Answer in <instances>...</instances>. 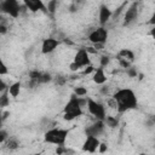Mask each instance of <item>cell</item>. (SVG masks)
<instances>
[{"label":"cell","mask_w":155,"mask_h":155,"mask_svg":"<svg viewBox=\"0 0 155 155\" xmlns=\"http://www.w3.org/2000/svg\"><path fill=\"white\" fill-rule=\"evenodd\" d=\"M113 98L117 105L116 111L120 114L130 110H134L138 107V98L136 92L132 88H128V87L119 88L113 93Z\"/></svg>","instance_id":"cell-1"},{"label":"cell","mask_w":155,"mask_h":155,"mask_svg":"<svg viewBox=\"0 0 155 155\" xmlns=\"http://www.w3.org/2000/svg\"><path fill=\"white\" fill-rule=\"evenodd\" d=\"M87 105V97L80 98L76 94L71 93L69 101L63 108V119L65 121H73L80 117L84 114V107Z\"/></svg>","instance_id":"cell-2"},{"label":"cell","mask_w":155,"mask_h":155,"mask_svg":"<svg viewBox=\"0 0 155 155\" xmlns=\"http://www.w3.org/2000/svg\"><path fill=\"white\" fill-rule=\"evenodd\" d=\"M69 132L70 131L68 128H62V127L48 128L44 133V142L47 144H53L56 147H63L67 142Z\"/></svg>","instance_id":"cell-3"},{"label":"cell","mask_w":155,"mask_h":155,"mask_svg":"<svg viewBox=\"0 0 155 155\" xmlns=\"http://www.w3.org/2000/svg\"><path fill=\"white\" fill-rule=\"evenodd\" d=\"M91 65V58H90V52L87 48H79L76 53L74 54L73 62L70 63L69 68L71 71H78L80 69H84L86 67Z\"/></svg>","instance_id":"cell-4"},{"label":"cell","mask_w":155,"mask_h":155,"mask_svg":"<svg viewBox=\"0 0 155 155\" xmlns=\"http://www.w3.org/2000/svg\"><path fill=\"white\" fill-rule=\"evenodd\" d=\"M87 110L88 113L96 117V120H102L104 121L107 117V110H105V105L98 101H94L92 98H87Z\"/></svg>","instance_id":"cell-5"},{"label":"cell","mask_w":155,"mask_h":155,"mask_svg":"<svg viewBox=\"0 0 155 155\" xmlns=\"http://www.w3.org/2000/svg\"><path fill=\"white\" fill-rule=\"evenodd\" d=\"M108 36H109L108 29L105 27H98L87 35V39L93 45H104L108 40Z\"/></svg>","instance_id":"cell-6"},{"label":"cell","mask_w":155,"mask_h":155,"mask_svg":"<svg viewBox=\"0 0 155 155\" xmlns=\"http://www.w3.org/2000/svg\"><path fill=\"white\" fill-rule=\"evenodd\" d=\"M0 10L2 13L8 15L12 18H17L21 12V4L16 0H5L0 2Z\"/></svg>","instance_id":"cell-7"},{"label":"cell","mask_w":155,"mask_h":155,"mask_svg":"<svg viewBox=\"0 0 155 155\" xmlns=\"http://www.w3.org/2000/svg\"><path fill=\"white\" fill-rule=\"evenodd\" d=\"M138 15H139V8H138V2H132L127 10L124 13V18H122V25L124 27H130L133 23L137 22L138 19Z\"/></svg>","instance_id":"cell-8"},{"label":"cell","mask_w":155,"mask_h":155,"mask_svg":"<svg viewBox=\"0 0 155 155\" xmlns=\"http://www.w3.org/2000/svg\"><path fill=\"white\" fill-rule=\"evenodd\" d=\"M101 140L98 137H93V136H86L84 143H82V151L85 153H90V154H93L96 151H98L99 149V145H101Z\"/></svg>","instance_id":"cell-9"},{"label":"cell","mask_w":155,"mask_h":155,"mask_svg":"<svg viewBox=\"0 0 155 155\" xmlns=\"http://www.w3.org/2000/svg\"><path fill=\"white\" fill-rule=\"evenodd\" d=\"M105 122L102 121V120H96L93 124L88 125L86 128H85V132H86V136H93V137H98L101 136L104 130H105Z\"/></svg>","instance_id":"cell-10"},{"label":"cell","mask_w":155,"mask_h":155,"mask_svg":"<svg viewBox=\"0 0 155 155\" xmlns=\"http://www.w3.org/2000/svg\"><path fill=\"white\" fill-rule=\"evenodd\" d=\"M61 45V41L56 38H46L41 42V53L42 54H50Z\"/></svg>","instance_id":"cell-11"},{"label":"cell","mask_w":155,"mask_h":155,"mask_svg":"<svg viewBox=\"0 0 155 155\" xmlns=\"http://www.w3.org/2000/svg\"><path fill=\"white\" fill-rule=\"evenodd\" d=\"M113 15H114L113 10L108 5L102 4L99 6V10H98V21H99L101 27H105V24L110 21V18L113 17Z\"/></svg>","instance_id":"cell-12"},{"label":"cell","mask_w":155,"mask_h":155,"mask_svg":"<svg viewBox=\"0 0 155 155\" xmlns=\"http://www.w3.org/2000/svg\"><path fill=\"white\" fill-rule=\"evenodd\" d=\"M23 5L30 12H38V11L47 12V7H46V5L41 0H24L23 1Z\"/></svg>","instance_id":"cell-13"},{"label":"cell","mask_w":155,"mask_h":155,"mask_svg":"<svg viewBox=\"0 0 155 155\" xmlns=\"http://www.w3.org/2000/svg\"><path fill=\"white\" fill-rule=\"evenodd\" d=\"M108 78H107V74H105V70L104 68L102 67H98L94 69L93 74H92V81L96 84V85H104L107 82Z\"/></svg>","instance_id":"cell-14"},{"label":"cell","mask_w":155,"mask_h":155,"mask_svg":"<svg viewBox=\"0 0 155 155\" xmlns=\"http://www.w3.org/2000/svg\"><path fill=\"white\" fill-rule=\"evenodd\" d=\"M116 58L117 61H126V62H130V63H133L134 61V52L130 48H122L117 52L116 54Z\"/></svg>","instance_id":"cell-15"},{"label":"cell","mask_w":155,"mask_h":155,"mask_svg":"<svg viewBox=\"0 0 155 155\" xmlns=\"http://www.w3.org/2000/svg\"><path fill=\"white\" fill-rule=\"evenodd\" d=\"M21 87H22L21 81H15V82H12L11 85H8V88H7L8 94H10L12 98H17V97L19 96V93H21Z\"/></svg>","instance_id":"cell-16"},{"label":"cell","mask_w":155,"mask_h":155,"mask_svg":"<svg viewBox=\"0 0 155 155\" xmlns=\"http://www.w3.org/2000/svg\"><path fill=\"white\" fill-rule=\"evenodd\" d=\"M4 144H5V147H6L7 150H17L19 148V145H21L19 140L16 137H8V139Z\"/></svg>","instance_id":"cell-17"},{"label":"cell","mask_w":155,"mask_h":155,"mask_svg":"<svg viewBox=\"0 0 155 155\" xmlns=\"http://www.w3.org/2000/svg\"><path fill=\"white\" fill-rule=\"evenodd\" d=\"M105 126L109 127V128H116L119 126V119L116 116H111V115H107L105 120Z\"/></svg>","instance_id":"cell-18"},{"label":"cell","mask_w":155,"mask_h":155,"mask_svg":"<svg viewBox=\"0 0 155 155\" xmlns=\"http://www.w3.org/2000/svg\"><path fill=\"white\" fill-rule=\"evenodd\" d=\"M10 104V94H8V91H4L0 93V107L1 108H5Z\"/></svg>","instance_id":"cell-19"},{"label":"cell","mask_w":155,"mask_h":155,"mask_svg":"<svg viewBox=\"0 0 155 155\" xmlns=\"http://www.w3.org/2000/svg\"><path fill=\"white\" fill-rule=\"evenodd\" d=\"M74 94H76L80 98H84L87 94V88L84 87V86H78V87L74 88Z\"/></svg>","instance_id":"cell-20"},{"label":"cell","mask_w":155,"mask_h":155,"mask_svg":"<svg viewBox=\"0 0 155 155\" xmlns=\"http://www.w3.org/2000/svg\"><path fill=\"white\" fill-rule=\"evenodd\" d=\"M109 62H110V58H109V56H102V57L99 58V67H102V68H105V67L109 64Z\"/></svg>","instance_id":"cell-21"},{"label":"cell","mask_w":155,"mask_h":155,"mask_svg":"<svg viewBox=\"0 0 155 155\" xmlns=\"http://www.w3.org/2000/svg\"><path fill=\"white\" fill-rule=\"evenodd\" d=\"M6 74H8V69H7V65L5 64V62L1 59V62H0V75L4 76Z\"/></svg>","instance_id":"cell-22"},{"label":"cell","mask_w":155,"mask_h":155,"mask_svg":"<svg viewBox=\"0 0 155 155\" xmlns=\"http://www.w3.org/2000/svg\"><path fill=\"white\" fill-rule=\"evenodd\" d=\"M126 73H127V75H128L130 78H136V76H137V70H136V68H133V67H130L128 69H126Z\"/></svg>","instance_id":"cell-23"},{"label":"cell","mask_w":155,"mask_h":155,"mask_svg":"<svg viewBox=\"0 0 155 155\" xmlns=\"http://www.w3.org/2000/svg\"><path fill=\"white\" fill-rule=\"evenodd\" d=\"M8 137H10V136H7V132H6L5 130H1V131H0V142H1L2 144L8 139Z\"/></svg>","instance_id":"cell-24"},{"label":"cell","mask_w":155,"mask_h":155,"mask_svg":"<svg viewBox=\"0 0 155 155\" xmlns=\"http://www.w3.org/2000/svg\"><path fill=\"white\" fill-rule=\"evenodd\" d=\"M56 5H57V1H50L48 2V5L46 6L47 7V11H50V12H54L56 11Z\"/></svg>","instance_id":"cell-25"},{"label":"cell","mask_w":155,"mask_h":155,"mask_svg":"<svg viewBox=\"0 0 155 155\" xmlns=\"http://www.w3.org/2000/svg\"><path fill=\"white\" fill-rule=\"evenodd\" d=\"M94 69H96V68H93V65L91 64V65H88V67L84 68V70H82V74H84V75H87V74H90V73H92V74H93Z\"/></svg>","instance_id":"cell-26"},{"label":"cell","mask_w":155,"mask_h":155,"mask_svg":"<svg viewBox=\"0 0 155 155\" xmlns=\"http://www.w3.org/2000/svg\"><path fill=\"white\" fill-rule=\"evenodd\" d=\"M148 24H150V25H155V10H154V12L151 13V16H150V18H149V21H148Z\"/></svg>","instance_id":"cell-27"},{"label":"cell","mask_w":155,"mask_h":155,"mask_svg":"<svg viewBox=\"0 0 155 155\" xmlns=\"http://www.w3.org/2000/svg\"><path fill=\"white\" fill-rule=\"evenodd\" d=\"M107 150H108V145H107L105 143H101L98 151H99V153H104V151H107Z\"/></svg>","instance_id":"cell-28"},{"label":"cell","mask_w":155,"mask_h":155,"mask_svg":"<svg viewBox=\"0 0 155 155\" xmlns=\"http://www.w3.org/2000/svg\"><path fill=\"white\" fill-rule=\"evenodd\" d=\"M6 31H7V27H6L4 23H1V24H0V34L4 35V34H6Z\"/></svg>","instance_id":"cell-29"},{"label":"cell","mask_w":155,"mask_h":155,"mask_svg":"<svg viewBox=\"0 0 155 155\" xmlns=\"http://www.w3.org/2000/svg\"><path fill=\"white\" fill-rule=\"evenodd\" d=\"M149 34H150V36H151V38L155 40V25H154V27H151V29H150Z\"/></svg>","instance_id":"cell-30"},{"label":"cell","mask_w":155,"mask_h":155,"mask_svg":"<svg viewBox=\"0 0 155 155\" xmlns=\"http://www.w3.org/2000/svg\"><path fill=\"white\" fill-rule=\"evenodd\" d=\"M28 155H41V154H39V153H33V154H28Z\"/></svg>","instance_id":"cell-31"},{"label":"cell","mask_w":155,"mask_h":155,"mask_svg":"<svg viewBox=\"0 0 155 155\" xmlns=\"http://www.w3.org/2000/svg\"><path fill=\"white\" fill-rule=\"evenodd\" d=\"M153 122H154V125H155V116L153 117Z\"/></svg>","instance_id":"cell-32"}]
</instances>
